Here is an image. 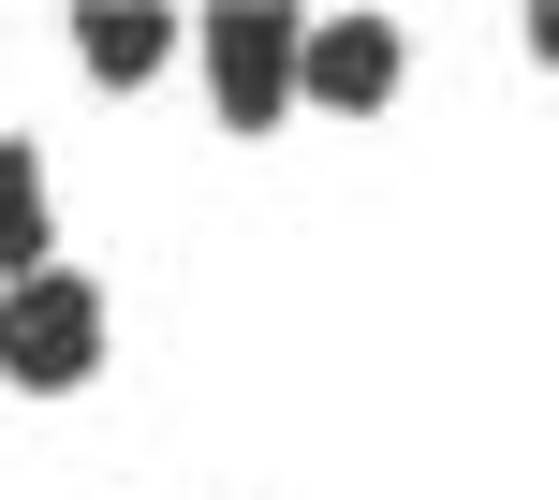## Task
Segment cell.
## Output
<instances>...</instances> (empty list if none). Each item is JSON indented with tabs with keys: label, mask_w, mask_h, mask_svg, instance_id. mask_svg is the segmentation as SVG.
<instances>
[{
	"label": "cell",
	"mask_w": 559,
	"mask_h": 500,
	"mask_svg": "<svg viewBox=\"0 0 559 500\" xmlns=\"http://www.w3.org/2000/svg\"><path fill=\"white\" fill-rule=\"evenodd\" d=\"M88 368H104V295H88L74 265L0 279V383H15V397H74Z\"/></svg>",
	"instance_id": "6da1fadb"
},
{
	"label": "cell",
	"mask_w": 559,
	"mask_h": 500,
	"mask_svg": "<svg viewBox=\"0 0 559 500\" xmlns=\"http://www.w3.org/2000/svg\"><path fill=\"white\" fill-rule=\"evenodd\" d=\"M206 59V104H222V133H280V104H295V59H309V15H280V0H222V15L192 29Z\"/></svg>",
	"instance_id": "7a4b0ae2"
},
{
	"label": "cell",
	"mask_w": 559,
	"mask_h": 500,
	"mask_svg": "<svg viewBox=\"0 0 559 500\" xmlns=\"http://www.w3.org/2000/svg\"><path fill=\"white\" fill-rule=\"evenodd\" d=\"M397 29L383 15H324L309 29V59H295V104H324V118H368V104H397Z\"/></svg>",
	"instance_id": "3957f363"
},
{
	"label": "cell",
	"mask_w": 559,
	"mask_h": 500,
	"mask_svg": "<svg viewBox=\"0 0 559 500\" xmlns=\"http://www.w3.org/2000/svg\"><path fill=\"white\" fill-rule=\"evenodd\" d=\"M74 59H88L104 88H147V74L177 59V29H163V15H133V0H88V15H74Z\"/></svg>",
	"instance_id": "277c9868"
},
{
	"label": "cell",
	"mask_w": 559,
	"mask_h": 500,
	"mask_svg": "<svg viewBox=\"0 0 559 500\" xmlns=\"http://www.w3.org/2000/svg\"><path fill=\"white\" fill-rule=\"evenodd\" d=\"M45 236H59V206H45V163H29V147L0 133V279H45V265H59Z\"/></svg>",
	"instance_id": "5b68a950"
},
{
	"label": "cell",
	"mask_w": 559,
	"mask_h": 500,
	"mask_svg": "<svg viewBox=\"0 0 559 500\" xmlns=\"http://www.w3.org/2000/svg\"><path fill=\"white\" fill-rule=\"evenodd\" d=\"M531 59H559V15H531Z\"/></svg>",
	"instance_id": "8992f818"
}]
</instances>
